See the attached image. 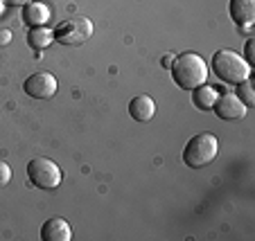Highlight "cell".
<instances>
[{
    "label": "cell",
    "mask_w": 255,
    "mask_h": 241,
    "mask_svg": "<svg viewBox=\"0 0 255 241\" xmlns=\"http://www.w3.org/2000/svg\"><path fill=\"white\" fill-rule=\"evenodd\" d=\"M172 79L178 88L183 90H194L203 86L208 79V66L197 52H183L172 61Z\"/></svg>",
    "instance_id": "6da1fadb"
},
{
    "label": "cell",
    "mask_w": 255,
    "mask_h": 241,
    "mask_svg": "<svg viewBox=\"0 0 255 241\" xmlns=\"http://www.w3.org/2000/svg\"><path fill=\"white\" fill-rule=\"evenodd\" d=\"M212 73L222 81L237 86L251 77V66L233 50H217L212 54Z\"/></svg>",
    "instance_id": "7a4b0ae2"
},
{
    "label": "cell",
    "mask_w": 255,
    "mask_h": 241,
    "mask_svg": "<svg viewBox=\"0 0 255 241\" xmlns=\"http://www.w3.org/2000/svg\"><path fill=\"white\" fill-rule=\"evenodd\" d=\"M219 154V140L212 133H199L185 145L183 149V162L192 169L208 167Z\"/></svg>",
    "instance_id": "3957f363"
},
{
    "label": "cell",
    "mask_w": 255,
    "mask_h": 241,
    "mask_svg": "<svg viewBox=\"0 0 255 241\" xmlns=\"http://www.w3.org/2000/svg\"><path fill=\"white\" fill-rule=\"evenodd\" d=\"M54 41L61 45H68V48H75V45L86 43L93 36V23L86 16H72V18L59 23L57 27L52 29Z\"/></svg>",
    "instance_id": "277c9868"
},
{
    "label": "cell",
    "mask_w": 255,
    "mask_h": 241,
    "mask_svg": "<svg viewBox=\"0 0 255 241\" xmlns=\"http://www.w3.org/2000/svg\"><path fill=\"white\" fill-rule=\"evenodd\" d=\"M27 178L41 189H57L61 185V169L50 158H34L27 162Z\"/></svg>",
    "instance_id": "5b68a950"
},
{
    "label": "cell",
    "mask_w": 255,
    "mask_h": 241,
    "mask_svg": "<svg viewBox=\"0 0 255 241\" xmlns=\"http://www.w3.org/2000/svg\"><path fill=\"white\" fill-rule=\"evenodd\" d=\"M57 77L52 73H34L23 81V90L32 99H50L57 95Z\"/></svg>",
    "instance_id": "8992f818"
},
{
    "label": "cell",
    "mask_w": 255,
    "mask_h": 241,
    "mask_svg": "<svg viewBox=\"0 0 255 241\" xmlns=\"http://www.w3.org/2000/svg\"><path fill=\"white\" fill-rule=\"evenodd\" d=\"M212 111L217 113L219 120L226 122H237L246 115V106L240 101V97L235 92H224V95L217 97V101L212 104Z\"/></svg>",
    "instance_id": "52a82bcc"
},
{
    "label": "cell",
    "mask_w": 255,
    "mask_h": 241,
    "mask_svg": "<svg viewBox=\"0 0 255 241\" xmlns=\"http://www.w3.org/2000/svg\"><path fill=\"white\" fill-rule=\"evenodd\" d=\"M41 239L43 241H70L72 230H70V226H68L66 219L52 217L41 226Z\"/></svg>",
    "instance_id": "ba28073f"
},
{
    "label": "cell",
    "mask_w": 255,
    "mask_h": 241,
    "mask_svg": "<svg viewBox=\"0 0 255 241\" xmlns=\"http://www.w3.org/2000/svg\"><path fill=\"white\" fill-rule=\"evenodd\" d=\"M129 115L135 122H149L156 115V104L149 95H138L129 101Z\"/></svg>",
    "instance_id": "9c48e42d"
},
{
    "label": "cell",
    "mask_w": 255,
    "mask_h": 241,
    "mask_svg": "<svg viewBox=\"0 0 255 241\" xmlns=\"http://www.w3.org/2000/svg\"><path fill=\"white\" fill-rule=\"evenodd\" d=\"M231 18L240 27H251L255 20V0H231Z\"/></svg>",
    "instance_id": "30bf717a"
},
{
    "label": "cell",
    "mask_w": 255,
    "mask_h": 241,
    "mask_svg": "<svg viewBox=\"0 0 255 241\" xmlns=\"http://www.w3.org/2000/svg\"><path fill=\"white\" fill-rule=\"evenodd\" d=\"M48 18H50V9L43 2L32 0V2H27L23 7V23H27L29 27H41V25H45Z\"/></svg>",
    "instance_id": "8fae6325"
},
{
    "label": "cell",
    "mask_w": 255,
    "mask_h": 241,
    "mask_svg": "<svg viewBox=\"0 0 255 241\" xmlns=\"http://www.w3.org/2000/svg\"><path fill=\"white\" fill-rule=\"evenodd\" d=\"M217 97H219V90L212 86H206V83L192 90V101L199 111H210L212 104L217 101Z\"/></svg>",
    "instance_id": "7c38bea8"
},
{
    "label": "cell",
    "mask_w": 255,
    "mask_h": 241,
    "mask_svg": "<svg viewBox=\"0 0 255 241\" xmlns=\"http://www.w3.org/2000/svg\"><path fill=\"white\" fill-rule=\"evenodd\" d=\"M52 41H54V34L50 32L48 27H43V25H41V27H32L27 34V43L32 50H43V48H48Z\"/></svg>",
    "instance_id": "4fadbf2b"
},
{
    "label": "cell",
    "mask_w": 255,
    "mask_h": 241,
    "mask_svg": "<svg viewBox=\"0 0 255 241\" xmlns=\"http://www.w3.org/2000/svg\"><path fill=\"white\" fill-rule=\"evenodd\" d=\"M237 97H240V101L244 104L246 108H251L255 104V92H253V86H251V81L246 79V81H242V83H237V92H235Z\"/></svg>",
    "instance_id": "5bb4252c"
},
{
    "label": "cell",
    "mask_w": 255,
    "mask_h": 241,
    "mask_svg": "<svg viewBox=\"0 0 255 241\" xmlns=\"http://www.w3.org/2000/svg\"><path fill=\"white\" fill-rule=\"evenodd\" d=\"M11 180V167L7 162H0V187H5Z\"/></svg>",
    "instance_id": "9a60e30c"
},
{
    "label": "cell",
    "mask_w": 255,
    "mask_h": 241,
    "mask_svg": "<svg viewBox=\"0 0 255 241\" xmlns=\"http://www.w3.org/2000/svg\"><path fill=\"white\" fill-rule=\"evenodd\" d=\"M253 39H249V41H246V48H244V57H242V59H244V61L246 63H249V66H251V63H253V59H255V54H253Z\"/></svg>",
    "instance_id": "2e32d148"
},
{
    "label": "cell",
    "mask_w": 255,
    "mask_h": 241,
    "mask_svg": "<svg viewBox=\"0 0 255 241\" xmlns=\"http://www.w3.org/2000/svg\"><path fill=\"white\" fill-rule=\"evenodd\" d=\"M2 2L9 7H25L27 2H32V0H2Z\"/></svg>",
    "instance_id": "e0dca14e"
},
{
    "label": "cell",
    "mask_w": 255,
    "mask_h": 241,
    "mask_svg": "<svg viewBox=\"0 0 255 241\" xmlns=\"http://www.w3.org/2000/svg\"><path fill=\"white\" fill-rule=\"evenodd\" d=\"M163 66H165V68H169V66H172V61H169V57H165V59H163Z\"/></svg>",
    "instance_id": "ac0fdd59"
}]
</instances>
